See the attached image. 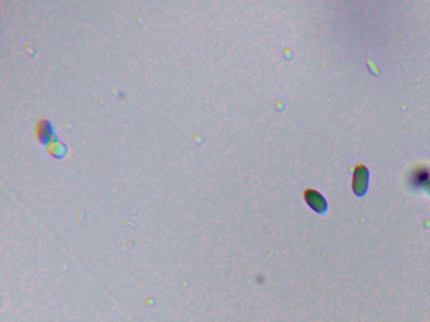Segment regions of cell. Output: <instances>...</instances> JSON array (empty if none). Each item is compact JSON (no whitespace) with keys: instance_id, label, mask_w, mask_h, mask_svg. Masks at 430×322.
I'll return each instance as SVG.
<instances>
[{"instance_id":"2","label":"cell","mask_w":430,"mask_h":322,"mask_svg":"<svg viewBox=\"0 0 430 322\" xmlns=\"http://www.w3.org/2000/svg\"><path fill=\"white\" fill-rule=\"evenodd\" d=\"M430 181V173L426 169H418L412 176V183L418 187L425 185Z\"/></svg>"},{"instance_id":"1","label":"cell","mask_w":430,"mask_h":322,"mask_svg":"<svg viewBox=\"0 0 430 322\" xmlns=\"http://www.w3.org/2000/svg\"><path fill=\"white\" fill-rule=\"evenodd\" d=\"M305 199L311 207H314V209H318V211H320L321 208L324 209L325 207V200L320 193L316 191L308 190L305 192Z\"/></svg>"}]
</instances>
